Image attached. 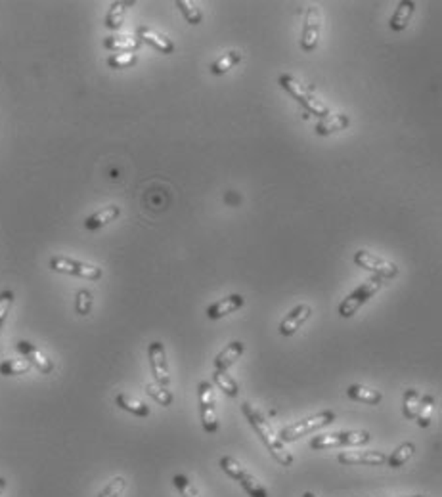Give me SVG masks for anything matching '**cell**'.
<instances>
[{
    "label": "cell",
    "mask_w": 442,
    "mask_h": 497,
    "mask_svg": "<svg viewBox=\"0 0 442 497\" xmlns=\"http://www.w3.org/2000/svg\"><path fill=\"white\" fill-rule=\"evenodd\" d=\"M241 411H243V415L247 417V421L249 425L253 427V431L261 436L263 444L268 448L270 455H272L282 467H291L293 465L291 452L285 450L284 442L280 440L276 431L272 429V425L268 423V419L264 417L263 411L257 408V406H253L251 402H243V404H241Z\"/></svg>",
    "instance_id": "cell-1"
},
{
    "label": "cell",
    "mask_w": 442,
    "mask_h": 497,
    "mask_svg": "<svg viewBox=\"0 0 442 497\" xmlns=\"http://www.w3.org/2000/svg\"><path fill=\"white\" fill-rule=\"evenodd\" d=\"M277 82H280V86L284 90H287L289 94H291L297 102H299L305 109H307L308 113H312V115H318V117H330V107L323 104L320 98L316 96L314 92H312V89H308L307 84H303V82L297 79V77H293V75L285 73V75H280V79H277Z\"/></svg>",
    "instance_id": "cell-2"
},
{
    "label": "cell",
    "mask_w": 442,
    "mask_h": 497,
    "mask_svg": "<svg viewBox=\"0 0 442 497\" xmlns=\"http://www.w3.org/2000/svg\"><path fill=\"white\" fill-rule=\"evenodd\" d=\"M333 421H335V413L330 411V409H323V411L316 413V415L307 417V419H300V421H297V423L284 427L282 432H280V440H282L284 444L285 442H297L299 438L307 436V434H310V432L320 431V429L328 427V425H331Z\"/></svg>",
    "instance_id": "cell-3"
},
{
    "label": "cell",
    "mask_w": 442,
    "mask_h": 497,
    "mask_svg": "<svg viewBox=\"0 0 442 497\" xmlns=\"http://www.w3.org/2000/svg\"><path fill=\"white\" fill-rule=\"evenodd\" d=\"M218 465H220V468H222V471H224L226 475L230 476V478H234V480H238V482H240V486L243 488V490L247 491L249 497H268V490H266L263 484L257 480L255 476L249 473L247 468L241 465L240 461L234 459L232 455H224V457H220Z\"/></svg>",
    "instance_id": "cell-4"
},
{
    "label": "cell",
    "mask_w": 442,
    "mask_h": 497,
    "mask_svg": "<svg viewBox=\"0 0 442 497\" xmlns=\"http://www.w3.org/2000/svg\"><path fill=\"white\" fill-rule=\"evenodd\" d=\"M372 440L367 431H339L331 434H320L310 440V448L314 452L328 448H345V445H364Z\"/></svg>",
    "instance_id": "cell-5"
},
{
    "label": "cell",
    "mask_w": 442,
    "mask_h": 497,
    "mask_svg": "<svg viewBox=\"0 0 442 497\" xmlns=\"http://www.w3.org/2000/svg\"><path fill=\"white\" fill-rule=\"evenodd\" d=\"M199 394V411H201L203 431L207 434L218 432V415H217V402H215V388L209 381H201L197 386Z\"/></svg>",
    "instance_id": "cell-6"
},
{
    "label": "cell",
    "mask_w": 442,
    "mask_h": 497,
    "mask_svg": "<svg viewBox=\"0 0 442 497\" xmlns=\"http://www.w3.org/2000/svg\"><path fill=\"white\" fill-rule=\"evenodd\" d=\"M379 289H381V280H379V277H372V280H367L366 283H362L358 289L353 291V293L339 305V316H341V318H353L354 314L358 312L360 306L366 305L367 300L374 297Z\"/></svg>",
    "instance_id": "cell-7"
},
{
    "label": "cell",
    "mask_w": 442,
    "mask_h": 497,
    "mask_svg": "<svg viewBox=\"0 0 442 497\" xmlns=\"http://www.w3.org/2000/svg\"><path fill=\"white\" fill-rule=\"evenodd\" d=\"M50 268H52L54 272L77 275V277L90 280V282H96V280H100L104 275L102 268L92 266V264H86V262H81V260L69 259V257H61V254L50 259Z\"/></svg>",
    "instance_id": "cell-8"
},
{
    "label": "cell",
    "mask_w": 442,
    "mask_h": 497,
    "mask_svg": "<svg viewBox=\"0 0 442 497\" xmlns=\"http://www.w3.org/2000/svg\"><path fill=\"white\" fill-rule=\"evenodd\" d=\"M354 262H356L360 268H364V270H367V272H374L375 275L385 277V280L397 277L398 274L397 264H393V262H389V260L377 257V254H374V252L364 251V249L354 252Z\"/></svg>",
    "instance_id": "cell-9"
},
{
    "label": "cell",
    "mask_w": 442,
    "mask_h": 497,
    "mask_svg": "<svg viewBox=\"0 0 442 497\" xmlns=\"http://www.w3.org/2000/svg\"><path fill=\"white\" fill-rule=\"evenodd\" d=\"M322 35V15L318 6H310L305 15V27H303V38H300V48L305 52H314L320 43Z\"/></svg>",
    "instance_id": "cell-10"
},
{
    "label": "cell",
    "mask_w": 442,
    "mask_h": 497,
    "mask_svg": "<svg viewBox=\"0 0 442 497\" xmlns=\"http://www.w3.org/2000/svg\"><path fill=\"white\" fill-rule=\"evenodd\" d=\"M148 358H150L151 372H153V377L158 381V385H171V375H169V364H167V354L163 342H151L150 346H148Z\"/></svg>",
    "instance_id": "cell-11"
},
{
    "label": "cell",
    "mask_w": 442,
    "mask_h": 497,
    "mask_svg": "<svg viewBox=\"0 0 442 497\" xmlns=\"http://www.w3.org/2000/svg\"><path fill=\"white\" fill-rule=\"evenodd\" d=\"M15 350H17V352L29 362L31 367H37L40 373L48 375V373L54 372L52 360L46 356L45 352H40L35 344H31L29 341H20L17 344H15Z\"/></svg>",
    "instance_id": "cell-12"
},
{
    "label": "cell",
    "mask_w": 442,
    "mask_h": 497,
    "mask_svg": "<svg viewBox=\"0 0 442 497\" xmlns=\"http://www.w3.org/2000/svg\"><path fill=\"white\" fill-rule=\"evenodd\" d=\"M339 463L343 465H385L387 455L377 450H354V452H343L337 455Z\"/></svg>",
    "instance_id": "cell-13"
},
{
    "label": "cell",
    "mask_w": 442,
    "mask_h": 497,
    "mask_svg": "<svg viewBox=\"0 0 442 497\" xmlns=\"http://www.w3.org/2000/svg\"><path fill=\"white\" fill-rule=\"evenodd\" d=\"M310 316H312V308L308 305L295 306V308L282 319V323H280V335H284V337L295 335L299 331V327L303 326Z\"/></svg>",
    "instance_id": "cell-14"
},
{
    "label": "cell",
    "mask_w": 442,
    "mask_h": 497,
    "mask_svg": "<svg viewBox=\"0 0 442 497\" xmlns=\"http://www.w3.org/2000/svg\"><path fill=\"white\" fill-rule=\"evenodd\" d=\"M243 303H245V298L241 297V295H228V297L220 298V300L213 303V305L207 308V318L209 319L224 318V316H228V314L240 310L241 306H243Z\"/></svg>",
    "instance_id": "cell-15"
},
{
    "label": "cell",
    "mask_w": 442,
    "mask_h": 497,
    "mask_svg": "<svg viewBox=\"0 0 442 497\" xmlns=\"http://www.w3.org/2000/svg\"><path fill=\"white\" fill-rule=\"evenodd\" d=\"M138 38L146 43V45L153 46L155 50H159L161 54H173L174 52V43L165 35H161L158 31H153L151 27H138Z\"/></svg>",
    "instance_id": "cell-16"
},
{
    "label": "cell",
    "mask_w": 442,
    "mask_h": 497,
    "mask_svg": "<svg viewBox=\"0 0 442 497\" xmlns=\"http://www.w3.org/2000/svg\"><path fill=\"white\" fill-rule=\"evenodd\" d=\"M119 215L121 207H117V205H109V207L100 208V211H96L94 215H90L89 218L84 220V228L90 231L100 230V228H104V226H107L109 222H113L115 218H119Z\"/></svg>",
    "instance_id": "cell-17"
},
{
    "label": "cell",
    "mask_w": 442,
    "mask_h": 497,
    "mask_svg": "<svg viewBox=\"0 0 442 497\" xmlns=\"http://www.w3.org/2000/svg\"><path fill=\"white\" fill-rule=\"evenodd\" d=\"M243 350H245V346H243V342L241 341L230 342V344H228V346H226L217 358H215V367H217V372H226V369H230V367L240 360L241 354H243Z\"/></svg>",
    "instance_id": "cell-18"
},
{
    "label": "cell",
    "mask_w": 442,
    "mask_h": 497,
    "mask_svg": "<svg viewBox=\"0 0 442 497\" xmlns=\"http://www.w3.org/2000/svg\"><path fill=\"white\" fill-rule=\"evenodd\" d=\"M104 46L115 54L136 52L142 46V40L138 37H132V35H113V37L105 38Z\"/></svg>",
    "instance_id": "cell-19"
},
{
    "label": "cell",
    "mask_w": 442,
    "mask_h": 497,
    "mask_svg": "<svg viewBox=\"0 0 442 497\" xmlns=\"http://www.w3.org/2000/svg\"><path fill=\"white\" fill-rule=\"evenodd\" d=\"M135 0H115L112 2V6L107 10V15H105V27L112 31H117L123 25V20H125V12L127 8L135 6Z\"/></svg>",
    "instance_id": "cell-20"
},
{
    "label": "cell",
    "mask_w": 442,
    "mask_h": 497,
    "mask_svg": "<svg viewBox=\"0 0 442 497\" xmlns=\"http://www.w3.org/2000/svg\"><path fill=\"white\" fill-rule=\"evenodd\" d=\"M413 12H416V2H413V0H402V2L398 4L397 12L390 17V29L397 31V33L398 31H404L406 27H408L410 20H412Z\"/></svg>",
    "instance_id": "cell-21"
},
{
    "label": "cell",
    "mask_w": 442,
    "mask_h": 497,
    "mask_svg": "<svg viewBox=\"0 0 442 497\" xmlns=\"http://www.w3.org/2000/svg\"><path fill=\"white\" fill-rule=\"evenodd\" d=\"M349 125H351L349 115L339 113V115H330V117H323V119L314 126V130L318 136H330V134L339 132V130H345Z\"/></svg>",
    "instance_id": "cell-22"
},
{
    "label": "cell",
    "mask_w": 442,
    "mask_h": 497,
    "mask_svg": "<svg viewBox=\"0 0 442 497\" xmlns=\"http://www.w3.org/2000/svg\"><path fill=\"white\" fill-rule=\"evenodd\" d=\"M115 404H117L121 409H125V411H128V413H132V415L136 417L150 415V408H148L142 400H138V398L130 396V394L119 392L115 396Z\"/></svg>",
    "instance_id": "cell-23"
},
{
    "label": "cell",
    "mask_w": 442,
    "mask_h": 497,
    "mask_svg": "<svg viewBox=\"0 0 442 497\" xmlns=\"http://www.w3.org/2000/svg\"><path fill=\"white\" fill-rule=\"evenodd\" d=\"M346 396L354 402H364L369 406H377L383 400V394L374 388H367L362 385H351L346 388Z\"/></svg>",
    "instance_id": "cell-24"
},
{
    "label": "cell",
    "mask_w": 442,
    "mask_h": 497,
    "mask_svg": "<svg viewBox=\"0 0 442 497\" xmlns=\"http://www.w3.org/2000/svg\"><path fill=\"white\" fill-rule=\"evenodd\" d=\"M413 453H416V444H413V442H404V444L398 445L397 450L387 457V465H389L390 468H400L402 465H406L408 461L412 459Z\"/></svg>",
    "instance_id": "cell-25"
},
{
    "label": "cell",
    "mask_w": 442,
    "mask_h": 497,
    "mask_svg": "<svg viewBox=\"0 0 442 497\" xmlns=\"http://www.w3.org/2000/svg\"><path fill=\"white\" fill-rule=\"evenodd\" d=\"M241 61V52L240 50H230V52L222 54L218 60H215L211 63V71L215 75H224L228 73L234 66H238Z\"/></svg>",
    "instance_id": "cell-26"
},
{
    "label": "cell",
    "mask_w": 442,
    "mask_h": 497,
    "mask_svg": "<svg viewBox=\"0 0 442 497\" xmlns=\"http://www.w3.org/2000/svg\"><path fill=\"white\" fill-rule=\"evenodd\" d=\"M420 406H421V394L420 390L416 388H408L404 392V417L410 419V421H416L418 419V413H420Z\"/></svg>",
    "instance_id": "cell-27"
},
{
    "label": "cell",
    "mask_w": 442,
    "mask_h": 497,
    "mask_svg": "<svg viewBox=\"0 0 442 497\" xmlns=\"http://www.w3.org/2000/svg\"><path fill=\"white\" fill-rule=\"evenodd\" d=\"M213 381H215V385H217L226 396H230V398H238V396H240V386H238V383L226 372L213 373Z\"/></svg>",
    "instance_id": "cell-28"
},
{
    "label": "cell",
    "mask_w": 442,
    "mask_h": 497,
    "mask_svg": "<svg viewBox=\"0 0 442 497\" xmlns=\"http://www.w3.org/2000/svg\"><path fill=\"white\" fill-rule=\"evenodd\" d=\"M174 4H176V8L182 12V15L186 17V22L190 23V25H199V23H201L203 14L195 2H192V0H176Z\"/></svg>",
    "instance_id": "cell-29"
},
{
    "label": "cell",
    "mask_w": 442,
    "mask_h": 497,
    "mask_svg": "<svg viewBox=\"0 0 442 497\" xmlns=\"http://www.w3.org/2000/svg\"><path fill=\"white\" fill-rule=\"evenodd\" d=\"M31 369V364L23 358V360H6L0 364V375L4 377H15V375H25Z\"/></svg>",
    "instance_id": "cell-30"
},
{
    "label": "cell",
    "mask_w": 442,
    "mask_h": 497,
    "mask_svg": "<svg viewBox=\"0 0 442 497\" xmlns=\"http://www.w3.org/2000/svg\"><path fill=\"white\" fill-rule=\"evenodd\" d=\"M146 392L150 394L151 398L158 402V404H161L163 408H169L174 400L173 392H171L167 386L155 385V383H148V385H146Z\"/></svg>",
    "instance_id": "cell-31"
},
{
    "label": "cell",
    "mask_w": 442,
    "mask_h": 497,
    "mask_svg": "<svg viewBox=\"0 0 442 497\" xmlns=\"http://www.w3.org/2000/svg\"><path fill=\"white\" fill-rule=\"evenodd\" d=\"M433 409H435V398L431 394H425L421 396V406H420V413H418V425L427 429L431 425V419H433Z\"/></svg>",
    "instance_id": "cell-32"
},
{
    "label": "cell",
    "mask_w": 442,
    "mask_h": 497,
    "mask_svg": "<svg viewBox=\"0 0 442 497\" xmlns=\"http://www.w3.org/2000/svg\"><path fill=\"white\" fill-rule=\"evenodd\" d=\"M138 56L135 52H121V54H112L107 58V66L112 69H128V67L136 66Z\"/></svg>",
    "instance_id": "cell-33"
},
{
    "label": "cell",
    "mask_w": 442,
    "mask_h": 497,
    "mask_svg": "<svg viewBox=\"0 0 442 497\" xmlns=\"http://www.w3.org/2000/svg\"><path fill=\"white\" fill-rule=\"evenodd\" d=\"M173 484L174 488L178 490L180 497H201L199 496V491H197V488H195L194 484H192V480H190L186 475H174Z\"/></svg>",
    "instance_id": "cell-34"
},
{
    "label": "cell",
    "mask_w": 442,
    "mask_h": 497,
    "mask_svg": "<svg viewBox=\"0 0 442 497\" xmlns=\"http://www.w3.org/2000/svg\"><path fill=\"white\" fill-rule=\"evenodd\" d=\"M92 305H94V298H92V293L89 289H81L77 293L75 310L79 316H89L92 312Z\"/></svg>",
    "instance_id": "cell-35"
},
{
    "label": "cell",
    "mask_w": 442,
    "mask_h": 497,
    "mask_svg": "<svg viewBox=\"0 0 442 497\" xmlns=\"http://www.w3.org/2000/svg\"><path fill=\"white\" fill-rule=\"evenodd\" d=\"M125 488H127V480L123 476H117V478H113L112 482L105 486L104 490L98 494V497H121Z\"/></svg>",
    "instance_id": "cell-36"
},
{
    "label": "cell",
    "mask_w": 442,
    "mask_h": 497,
    "mask_svg": "<svg viewBox=\"0 0 442 497\" xmlns=\"http://www.w3.org/2000/svg\"><path fill=\"white\" fill-rule=\"evenodd\" d=\"M12 305H14V291L4 289L0 293V327H4V321H6Z\"/></svg>",
    "instance_id": "cell-37"
},
{
    "label": "cell",
    "mask_w": 442,
    "mask_h": 497,
    "mask_svg": "<svg viewBox=\"0 0 442 497\" xmlns=\"http://www.w3.org/2000/svg\"><path fill=\"white\" fill-rule=\"evenodd\" d=\"M4 488H6V478H4V476H0V496H2Z\"/></svg>",
    "instance_id": "cell-38"
},
{
    "label": "cell",
    "mask_w": 442,
    "mask_h": 497,
    "mask_svg": "<svg viewBox=\"0 0 442 497\" xmlns=\"http://www.w3.org/2000/svg\"><path fill=\"white\" fill-rule=\"evenodd\" d=\"M303 497H316V496L312 494V491H305V494H303Z\"/></svg>",
    "instance_id": "cell-39"
},
{
    "label": "cell",
    "mask_w": 442,
    "mask_h": 497,
    "mask_svg": "<svg viewBox=\"0 0 442 497\" xmlns=\"http://www.w3.org/2000/svg\"><path fill=\"white\" fill-rule=\"evenodd\" d=\"M406 497H423V496H406Z\"/></svg>",
    "instance_id": "cell-40"
},
{
    "label": "cell",
    "mask_w": 442,
    "mask_h": 497,
    "mask_svg": "<svg viewBox=\"0 0 442 497\" xmlns=\"http://www.w3.org/2000/svg\"><path fill=\"white\" fill-rule=\"evenodd\" d=\"M0 335H2V327H0Z\"/></svg>",
    "instance_id": "cell-41"
}]
</instances>
